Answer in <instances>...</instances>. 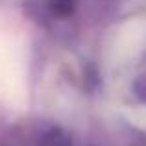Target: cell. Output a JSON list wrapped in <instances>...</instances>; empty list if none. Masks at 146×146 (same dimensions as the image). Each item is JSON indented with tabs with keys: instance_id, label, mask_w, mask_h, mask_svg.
Listing matches in <instances>:
<instances>
[{
	"instance_id": "cell-2",
	"label": "cell",
	"mask_w": 146,
	"mask_h": 146,
	"mask_svg": "<svg viewBox=\"0 0 146 146\" xmlns=\"http://www.w3.org/2000/svg\"><path fill=\"white\" fill-rule=\"evenodd\" d=\"M43 146H68V141L65 139V135H61L59 131H52L44 137Z\"/></svg>"
},
{
	"instance_id": "cell-1",
	"label": "cell",
	"mask_w": 146,
	"mask_h": 146,
	"mask_svg": "<svg viewBox=\"0 0 146 146\" xmlns=\"http://www.w3.org/2000/svg\"><path fill=\"white\" fill-rule=\"evenodd\" d=\"M50 9L57 15H65L72 9V0H46Z\"/></svg>"
}]
</instances>
